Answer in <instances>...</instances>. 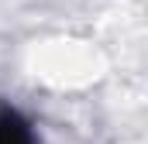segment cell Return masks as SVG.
<instances>
[{"instance_id": "obj_1", "label": "cell", "mask_w": 148, "mask_h": 144, "mask_svg": "<svg viewBox=\"0 0 148 144\" xmlns=\"http://www.w3.org/2000/svg\"><path fill=\"white\" fill-rule=\"evenodd\" d=\"M0 144H35L31 120L10 103H0Z\"/></svg>"}]
</instances>
